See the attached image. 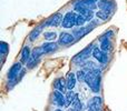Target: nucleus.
<instances>
[{
    "label": "nucleus",
    "instance_id": "nucleus-1",
    "mask_svg": "<svg viewBox=\"0 0 127 111\" xmlns=\"http://www.w3.org/2000/svg\"><path fill=\"white\" fill-rule=\"evenodd\" d=\"M85 83L94 93H98L101 87V70L100 68L87 71Z\"/></svg>",
    "mask_w": 127,
    "mask_h": 111
},
{
    "label": "nucleus",
    "instance_id": "nucleus-2",
    "mask_svg": "<svg viewBox=\"0 0 127 111\" xmlns=\"http://www.w3.org/2000/svg\"><path fill=\"white\" fill-rule=\"evenodd\" d=\"M93 49H94V44H90L86 47L85 49L78 52L76 56L72 58V62L75 65H78V66H81L84 62H86L87 60H89V57L93 56Z\"/></svg>",
    "mask_w": 127,
    "mask_h": 111
},
{
    "label": "nucleus",
    "instance_id": "nucleus-3",
    "mask_svg": "<svg viewBox=\"0 0 127 111\" xmlns=\"http://www.w3.org/2000/svg\"><path fill=\"white\" fill-rule=\"evenodd\" d=\"M22 71V63L20 62H15L10 67L8 71V80L12 83V86L17 85L19 82V76Z\"/></svg>",
    "mask_w": 127,
    "mask_h": 111
},
{
    "label": "nucleus",
    "instance_id": "nucleus-4",
    "mask_svg": "<svg viewBox=\"0 0 127 111\" xmlns=\"http://www.w3.org/2000/svg\"><path fill=\"white\" fill-rule=\"evenodd\" d=\"M76 18H77V13L74 11H68L65 13L64 16V19L62 22L63 28L66 29H71L76 26Z\"/></svg>",
    "mask_w": 127,
    "mask_h": 111
},
{
    "label": "nucleus",
    "instance_id": "nucleus-5",
    "mask_svg": "<svg viewBox=\"0 0 127 111\" xmlns=\"http://www.w3.org/2000/svg\"><path fill=\"white\" fill-rule=\"evenodd\" d=\"M74 7H75V11H76L77 13H79V15L84 16L87 21H92L93 20V18H94V11H93L92 9L86 8L85 6L78 3V2H76V3L74 4Z\"/></svg>",
    "mask_w": 127,
    "mask_h": 111
},
{
    "label": "nucleus",
    "instance_id": "nucleus-6",
    "mask_svg": "<svg viewBox=\"0 0 127 111\" xmlns=\"http://www.w3.org/2000/svg\"><path fill=\"white\" fill-rule=\"evenodd\" d=\"M87 111H103V99L99 96H95L88 100Z\"/></svg>",
    "mask_w": 127,
    "mask_h": 111
},
{
    "label": "nucleus",
    "instance_id": "nucleus-7",
    "mask_svg": "<svg viewBox=\"0 0 127 111\" xmlns=\"http://www.w3.org/2000/svg\"><path fill=\"white\" fill-rule=\"evenodd\" d=\"M93 57L95 58V60L98 61L101 65H105L108 62V53L104 52L100 49V47H98L97 44H94V49H93Z\"/></svg>",
    "mask_w": 127,
    "mask_h": 111
},
{
    "label": "nucleus",
    "instance_id": "nucleus-8",
    "mask_svg": "<svg viewBox=\"0 0 127 111\" xmlns=\"http://www.w3.org/2000/svg\"><path fill=\"white\" fill-rule=\"evenodd\" d=\"M63 19H64L63 13L57 12L54 16H51L49 19H47L46 21H45V24H46V27H57V26H59V24H62Z\"/></svg>",
    "mask_w": 127,
    "mask_h": 111
},
{
    "label": "nucleus",
    "instance_id": "nucleus-9",
    "mask_svg": "<svg viewBox=\"0 0 127 111\" xmlns=\"http://www.w3.org/2000/svg\"><path fill=\"white\" fill-rule=\"evenodd\" d=\"M54 88H55V90H58V91L63 92L64 94H66L67 91H68L67 81H66V79L63 78V77L56 78L55 80H54Z\"/></svg>",
    "mask_w": 127,
    "mask_h": 111
},
{
    "label": "nucleus",
    "instance_id": "nucleus-10",
    "mask_svg": "<svg viewBox=\"0 0 127 111\" xmlns=\"http://www.w3.org/2000/svg\"><path fill=\"white\" fill-rule=\"evenodd\" d=\"M53 99H54L55 105L58 106L59 108H64V107L67 106V102H66V96L63 93V92L58 91V90H55V91H54Z\"/></svg>",
    "mask_w": 127,
    "mask_h": 111
},
{
    "label": "nucleus",
    "instance_id": "nucleus-11",
    "mask_svg": "<svg viewBox=\"0 0 127 111\" xmlns=\"http://www.w3.org/2000/svg\"><path fill=\"white\" fill-rule=\"evenodd\" d=\"M76 38L74 37L72 33H69V32H62L59 35V38H58V44L60 46H68V44H72L75 41Z\"/></svg>",
    "mask_w": 127,
    "mask_h": 111
},
{
    "label": "nucleus",
    "instance_id": "nucleus-12",
    "mask_svg": "<svg viewBox=\"0 0 127 111\" xmlns=\"http://www.w3.org/2000/svg\"><path fill=\"white\" fill-rule=\"evenodd\" d=\"M97 7L100 10L107 11V12L112 13V11L115 8V2H114V0H99L98 3H97Z\"/></svg>",
    "mask_w": 127,
    "mask_h": 111
},
{
    "label": "nucleus",
    "instance_id": "nucleus-13",
    "mask_svg": "<svg viewBox=\"0 0 127 111\" xmlns=\"http://www.w3.org/2000/svg\"><path fill=\"white\" fill-rule=\"evenodd\" d=\"M31 52H32V51L30 50V48H29L28 46L22 48L21 53H20V62H21L22 65H27V63L29 62V60L31 59Z\"/></svg>",
    "mask_w": 127,
    "mask_h": 111
},
{
    "label": "nucleus",
    "instance_id": "nucleus-14",
    "mask_svg": "<svg viewBox=\"0 0 127 111\" xmlns=\"http://www.w3.org/2000/svg\"><path fill=\"white\" fill-rule=\"evenodd\" d=\"M45 27H46L45 22H42L41 24H39V26L36 27V28L30 32V35H29V40H30V41H35V40L39 37L40 33L42 32V29H44Z\"/></svg>",
    "mask_w": 127,
    "mask_h": 111
},
{
    "label": "nucleus",
    "instance_id": "nucleus-15",
    "mask_svg": "<svg viewBox=\"0 0 127 111\" xmlns=\"http://www.w3.org/2000/svg\"><path fill=\"white\" fill-rule=\"evenodd\" d=\"M66 81H67V88H68V90H74V88L76 87V82H77L76 73H74V72H69V73L67 74Z\"/></svg>",
    "mask_w": 127,
    "mask_h": 111
},
{
    "label": "nucleus",
    "instance_id": "nucleus-16",
    "mask_svg": "<svg viewBox=\"0 0 127 111\" xmlns=\"http://www.w3.org/2000/svg\"><path fill=\"white\" fill-rule=\"evenodd\" d=\"M58 44L57 42H49V41H46L44 44H42V49H44L45 53H50V52H54V51H56L58 49Z\"/></svg>",
    "mask_w": 127,
    "mask_h": 111
},
{
    "label": "nucleus",
    "instance_id": "nucleus-17",
    "mask_svg": "<svg viewBox=\"0 0 127 111\" xmlns=\"http://www.w3.org/2000/svg\"><path fill=\"white\" fill-rule=\"evenodd\" d=\"M65 96H66V102H67V107L69 105H72V103H74L75 101L78 99V96H77V93L74 91V90H68L67 93H66Z\"/></svg>",
    "mask_w": 127,
    "mask_h": 111
},
{
    "label": "nucleus",
    "instance_id": "nucleus-18",
    "mask_svg": "<svg viewBox=\"0 0 127 111\" xmlns=\"http://www.w3.org/2000/svg\"><path fill=\"white\" fill-rule=\"evenodd\" d=\"M100 49L104 51V52L106 53H109L113 51V49H114V46H113L112 41L110 40H105V41H101L100 42Z\"/></svg>",
    "mask_w": 127,
    "mask_h": 111
},
{
    "label": "nucleus",
    "instance_id": "nucleus-19",
    "mask_svg": "<svg viewBox=\"0 0 127 111\" xmlns=\"http://www.w3.org/2000/svg\"><path fill=\"white\" fill-rule=\"evenodd\" d=\"M99 0H78V3L83 4L85 6L86 8H89V9H95L97 7V3H98Z\"/></svg>",
    "mask_w": 127,
    "mask_h": 111
},
{
    "label": "nucleus",
    "instance_id": "nucleus-20",
    "mask_svg": "<svg viewBox=\"0 0 127 111\" xmlns=\"http://www.w3.org/2000/svg\"><path fill=\"white\" fill-rule=\"evenodd\" d=\"M57 32L56 31H46V32H44V38L45 40H47V41L49 42H54L56 39H57Z\"/></svg>",
    "mask_w": 127,
    "mask_h": 111
},
{
    "label": "nucleus",
    "instance_id": "nucleus-21",
    "mask_svg": "<svg viewBox=\"0 0 127 111\" xmlns=\"http://www.w3.org/2000/svg\"><path fill=\"white\" fill-rule=\"evenodd\" d=\"M42 55H45V51L42 49V47H36L32 49V52H31V58L32 59H40V57Z\"/></svg>",
    "mask_w": 127,
    "mask_h": 111
},
{
    "label": "nucleus",
    "instance_id": "nucleus-22",
    "mask_svg": "<svg viewBox=\"0 0 127 111\" xmlns=\"http://www.w3.org/2000/svg\"><path fill=\"white\" fill-rule=\"evenodd\" d=\"M86 74H87V71L85 69H79L78 71L76 72V77H77V80L79 82H85V79H86Z\"/></svg>",
    "mask_w": 127,
    "mask_h": 111
},
{
    "label": "nucleus",
    "instance_id": "nucleus-23",
    "mask_svg": "<svg viewBox=\"0 0 127 111\" xmlns=\"http://www.w3.org/2000/svg\"><path fill=\"white\" fill-rule=\"evenodd\" d=\"M96 17L98 18V19L100 20H104V21H106V20H108V18H109V12H107V11H104V10H98L96 13Z\"/></svg>",
    "mask_w": 127,
    "mask_h": 111
},
{
    "label": "nucleus",
    "instance_id": "nucleus-24",
    "mask_svg": "<svg viewBox=\"0 0 127 111\" xmlns=\"http://www.w3.org/2000/svg\"><path fill=\"white\" fill-rule=\"evenodd\" d=\"M113 37H114V32H113L112 30H108V31H106V32H104L103 35L99 37V42L105 41V40H110Z\"/></svg>",
    "mask_w": 127,
    "mask_h": 111
},
{
    "label": "nucleus",
    "instance_id": "nucleus-25",
    "mask_svg": "<svg viewBox=\"0 0 127 111\" xmlns=\"http://www.w3.org/2000/svg\"><path fill=\"white\" fill-rule=\"evenodd\" d=\"M87 22V20L85 19V17L79 13H77V18H76V26L77 27H84L85 23Z\"/></svg>",
    "mask_w": 127,
    "mask_h": 111
},
{
    "label": "nucleus",
    "instance_id": "nucleus-26",
    "mask_svg": "<svg viewBox=\"0 0 127 111\" xmlns=\"http://www.w3.org/2000/svg\"><path fill=\"white\" fill-rule=\"evenodd\" d=\"M72 108H74L76 111H84V103L81 102V100L78 98L74 103H72Z\"/></svg>",
    "mask_w": 127,
    "mask_h": 111
},
{
    "label": "nucleus",
    "instance_id": "nucleus-27",
    "mask_svg": "<svg viewBox=\"0 0 127 111\" xmlns=\"http://www.w3.org/2000/svg\"><path fill=\"white\" fill-rule=\"evenodd\" d=\"M8 52H9V44H6V42H3V41H1L0 42V53H1L2 56H4Z\"/></svg>",
    "mask_w": 127,
    "mask_h": 111
},
{
    "label": "nucleus",
    "instance_id": "nucleus-28",
    "mask_svg": "<svg viewBox=\"0 0 127 111\" xmlns=\"http://www.w3.org/2000/svg\"><path fill=\"white\" fill-rule=\"evenodd\" d=\"M38 62H39V59H32V58H31L30 60H29V62L27 63L26 66L29 68V69H32V68H35L36 66L38 65Z\"/></svg>",
    "mask_w": 127,
    "mask_h": 111
},
{
    "label": "nucleus",
    "instance_id": "nucleus-29",
    "mask_svg": "<svg viewBox=\"0 0 127 111\" xmlns=\"http://www.w3.org/2000/svg\"><path fill=\"white\" fill-rule=\"evenodd\" d=\"M55 111H63V110H62V109H60V108H58V109H56Z\"/></svg>",
    "mask_w": 127,
    "mask_h": 111
}]
</instances>
